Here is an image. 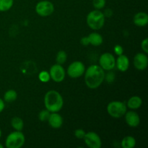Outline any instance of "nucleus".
<instances>
[{"label": "nucleus", "mask_w": 148, "mask_h": 148, "mask_svg": "<svg viewBox=\"0 0 148 148\" xmlns=\"http://www.w3.org/2000/svg\"><path fill=\"white\" fill-rule=\"evenodd\" d=\"M108 114L113 118L119 119L124 116L127 112V106L124 102L118 101H111L107 106Z\"/></svg>", "instance_id": "39448f33"}, {"label": "nucleus", "mask_w": 148, "mask_h": 148, "mask_svg": "<svg viewBox=\"0 0 148 148\" xmlns=\"http://www.w3.org/2000/svg\"><path fill=\"white\" fill-rule=\"evenodd\" d=\"M17 98V93L14 90H8L4 93V100L7 103H12Z\"/></svg>", "instance_id": "aec40b11"}, {"label": "nucleus", "mask_w": 148, "mask_h": 148, "mask_svg": "<svg viewBox=\"0 0 148 148\" xmlns=\"http://www.w3.org/2000/svg\"><path fill=\"white\" fill-rule=\"evenodd\" d=\"M4 107H5V104H4V101L1 98H0V114L3 111Z\"/></svg>", "instance_id": "c756f323"}, {"label": "nucleus", "mask_w": 148, "mask_h": 148, "mask_svg": "<svg viewBox=\"0 0 148 148\" xmlns=\"http://www.w3.org/2000/svg\"><path fill=\"white\" fill-rule=\"evenodd\" d=\"M25 137L21 131H14L7 136L5 146L7 148H20L25 144Z\"/></svg>", "instance_id": "20e7f679"}, {"label": "nucleus", "mask_w": 148, "mask_h": 148, "mask_svg": "<svg viewBox=\"0 0 148 148\" xmlns=\"http://www.w3.org/2000/svg\"><path fill=\"white\" fill-rule=\"evenodd\" d=\"M105 76L104 70L101 66L96 64L90 65L85 71V84L90 89L98 88L105 79Z\"/></svg>", "instance_id": "f257e3e1"}, {"label": "nucleus", "mask_w": 148, "mask_h": 148, "mask_svg": "<svg viewBox=\"0 0 148 148\" xmlns=\"http://www.w3.org/2000/svg\"><path fill=\"white\" fill-rule=\"evenodd\" d=\"M51 112L49 110H42L38 114V119L40 121H47L49 119V116H50Z\"/></svg>", "instance_id": "5701e85b"}, {"label": "nucleus", "mask_w": 148, "mask_h": 148, "mask_svg": "<svg viewBox=\"0 0 148 148\" xmlns=\"http://www.w3.org/2000/svg\"><path fill=\"white\" fill-rule=\"evenodd\" d=\"M85 133L86 132H85V130H82V129H77V130H75V136L77 139H83L85 135Z\"/></svg>", "instance_id": "a878e982"}, {"label": "nucleus", "mask_w": 148, "mask_h": 148, "mask_svg": "<svg viewBox=\"0 0 148 148\" xmlns=\"http://www.w3.org/2000/svg\"><path fill=\"white\" fill-rule=\"evenodd\" d=\"M116 65L119 70L121 72H126L130 67V59L126 55H120L118 56V58L116 60Z\"/></svg>", "instance_id": "4468645a"}, {"label": "nucleus", "mask_w": 148, "mask_h": 148, "mask_svg": "<svg viewBox=\"0 0 148 148\" xmlns=\"http://www.w3.org/2000/svg\"><path fill=\"white\" fill-rule=\"evenodd\" d=\"M85 64L82 62L75 61L69 66L67 69V74L70 77L78 78L85 73Z\"/></svg>", "instance_id": "0eeeda50"}, {"label": "nucleus", "mask_w": 148, "mask_h": 148, "mask_svg": "<svg viewBox=\"0 0 148 148\" xmlns=\"http://www.w3.org/2000/svg\"><path fill=\"white\" fill-rule=\"evenodd\" d=\"M134 67L138 70H145L147 67L148 57L147 53H138L134 58Z\"/></svg>", "instance_id": "9b49d317"}, {"label": "nucleus", "mask_w": 148, "mask_h": 148, "mask_svg": "<svg viewBox=\"0 0 148 148\" xmlns=\"http://www.w3.org/2000/svg\"><path fill=\"white\" fill-rule=\"evenodd\" d=\"M66 59H67V54L64 51H59L56 55V60L57 64L62 65L66 62Z\"/></svg>", "instance_id": "4be33fe9"}, {"label": "nucleus", "mask_w": 148, "mask_h": 148, "mask_svg": "<svg viewBox=\"0 0 148 148\" xmlns=\"http://www.w3.org/2000/svg\"><path fill=\"white\" fill-rule=\"evenodd\" d=\"M99 64L103 70L110 71L116 66L115 57L111 53H104L100 56Z\"/></svg>", "instance_id": "6e6552de"}, {"label": "nucleus", "mask_w": 148, "mask_h": 148, "mask_svg": "<svg viewBox=\"0 0 148 148\" xmlns=\"http://www.w3.org/2000/svg\"><path fill=\"white\" fill-rule=\"evenodd\" d=\"M141 47L145 53H148V39L147 38H145L144 40L142 41Z\"/></svg>", "instance_id": "cd10ccee"}, {"label": "nucleus", "mask_w": 148, "mask_h": 148, "mask_svg": "<svg viewBox=\"0 0 148 148\" xmlns=\"http://www.w3.org/2000/svg\"><path fill=\"white\" fill-rule=\"evenodd\" d=\"M38 78L43 82H49L51 79L49 72H46V71H42V72H40L38 75Z\"/></svg>", "instance_id": "b1692460"}, {"label": "nucleus", "mask_w": 148, "mask_h": 148, "mask_svg": "<svg viewBox=\"0 0 148 148\" xmlns=\"http://www.w3.org/2000/svg\"><path fill=\"white\" fill-rule=\"evenodd\" d=\"M133 20L135 25L138 27H145L148 23V15L147 13L140 12L134 15Z\"/></svg>", "instance_id": "2eb2a0df"}, {"label": "nucleus", "mask_w": 148, "mask_h": 148, "mask_svg": "<svg viewBox=\"0 0 148 148\" xmlns=\"http://www.w3.org/2000/svg\"><path fill=\"white\" fill-rule=\"evenodd\" d=\"M81 44L83 45V46H88L89 45V40H88V36H85V37H82L80 40Z\"/></svg>", "instance_id": "c85d7f7f"}, {"label": "nucleus", "mask_w": 148, "mask_h": 148, "mask_svg": "<svg viewBox=\"0 0 148 148\" xmlns=\"http://www.w3.org/2000/svg\"><path fill=\"white\" fill-rule=\"evenodd\" d=\"M124 116H125L126 122L130 127H137L140 125V118L135 111H131L126 112Z\"/></svg>", "instance_id": "f8f14e48"}, {"label": "nucleus", "mask_w": 148, "mask_h": 148, "mask_svg": "<svg viewBox=\"0 0 148 148\" xmlns=\"http://www.w3.org/2000/svg\"><path fill=\"white\" fill-rule=\"evenodd\" d=\"M14 0H0V12L10 10L13 6Z\"/></svg>", "instance_id": "412c9836"}, {"label": "nucleus", "mask_w": 148, "mask_h": 148, "mask_svg": "<svg viewBox=\"0 0 148 148\" xmlns=\"http://www.w3.org/2000/svg\"><path fill=\"white\" fill-rule=\"evenodd\" d=\"M47 121L52 128L59 129L63 124V118L60 114H57V112H53L50 114Z\"/></svg>", "instance_id": "ddd939ff"}, {"label": "nucleus", "mask_w": 148, "mask_h": 148, "mask_svg": "<svg viewBox=\"0 0 148 148\" xmlns=\"http://www.w3.org/2000/svg\"><path fill=\"white\" fill-rule=\"evenodd\" d=\"M83 140L88 147L90 148H101L102 145V141L98 134L94 132H89L85 133Z\"/></svg>", "instance_id": "1a4fd4ad"}, {"label": "nucleus", "mask_w": 148, "mask_h": 148, "mask_svg": "<svg viewBox=\"0 0 148 148\" xmlns=\"http://www.w3.org/2000/svg\"><path fill=\"white\" fill-rule=\"evenodd\" d=\"M136 145V140L132 136L124 137L121 141V147L123 148H134Z\"/></svg>", "instance_id": "a211bd4d"}, {"label": "nucleus", "mask_w": 148, "mask_h": 148, "mask_svg": "<svg viewBox=\"0 0 148 148\" xmlns=\"http://www.w3.org/2000/svg\"><path fill=\"white\" fill-rule=\"evenodd\" d=\"M114 51L117 56H120V55L123 54V52H124V49H123L122 46H121V45L119 44L116 45V46H114Z\"/></svg>", "instance_id": "bb28decb"}, {"label": "nucleus", "mask_w": 148, "mask_h": 148, "mask_svg": "<svg viewBox=\"0 0 148 148\" xmlns=\"http://www.w3.org/2000/svg\"><path fill=\"white\" fill-rule=\"evenodd\" d=\"M54 11V6L51 1L44 0L37 3L36 6V12L40 17L50 16Z\"/></svg>", "instance_id": "423d86ee"}, {"label": "nucleus", "mask_w": 148, "mask_h": 148, "mask_svg": "<svg viewBox=\"0 0 148 148\" xmlns=\"http://www.w3.org/2000/svg\"><path fill=\"white\" fill-rule=\"evenodd\" d=\"M87 24L91 29L95 30L102 28L105 23V15L99 10H95L88 13Z\"/></svg>", "instance_id": "7ed1b4c3"}, {"label": "nucleus", "mask_w": 148, "mask_h": 148, "mask_svg": "<svg viewBox=\"0 0 148 148\" xmlns=\"http://www.w3.org/2000/svg\"><path fill=\"white\" fill-rule=\"evenodd\" d=\"M49 75H50L51 79H53L54 82H61L64 79L66 73L62 65L56 64H53L50 68Z\"/></svg>", "instance_id": "9d476101"}, {"label": "nucleus", "mask_w": 148, "mask_h": 148, "mask_svg": "<svg viewBox=\"0 0 148 148\" xmlns=\"http://www.w3.org/2000/svg\"><path fill=\"white\" fill-rule=\"evenodd\" d=\"M1 130H0V138H1Z\"/></svg>", "instance_id": "7c9ffc66"}, {"label": "nucleus", "mask_w": 148, "mask_h": 148, "mask_svg": "<svg viewBox=\"0 0 148 148\" xmlns=\"http://www.w3.org/2000/svg\"><path fill=\"white\" fill-rule=\"evenodd\" d=\"M89 43L92 46H101L103 42V38L102 36L98 33H92L88 36Z\"/></svg>", "instance_id": "dca6fc26"}, {"label": "nucleus", "mask_w": 148, "mask_h": 148, "mask_svg": "<svg viewBox=\"0 0 148 148\" xmlns=\"http://www.w3.org/2000/svg\"><path fill=\"white\" fill-rule=\"evenodd\" d=\"M11 124L13 129L16 130V131H22L23 127H24V122H23V119L17 116H15L12 119Z\"/></svg>", "instance_id": "6ab92c4d"}, {"label": "nucleus", "mask_w": 148, "mask_h": 148, "mask_svg": "<svg viewBox=\"0 0 148 148\" xmlns=\"http://www.w3.org/2000/svg\"><path fill=\"white\" fill-rule=\"evenodd\" d=\"M143 104V100L139 96H132L127 101V106L130 109H138Z\"/></svg>", "instance_id": "f3484780"}, {"label": "nucleus", "mask_w": 148, "mask_h": 148, "mask_svg": "<svg viewBox=\"0 0 148 148\" xmlns=\"http://www.w3.org/2000/svg\"><path fill=\"white\" fill-rule=\"evenodd\" d=\"M0 148H3V145L1 144H0Z\"/></svg>", "instance_id": "2f4dec72"}, {"label": "nucleus", "mask_w": 148, "mask_h": 148, "mask_svg": "<svg viewBox=\"0 0 148 148\" xmlns=\"http://www.w3.org/2000/svg\"><path fill=\"white\" fill-rule=\"evenodd\" d=\"M92 4L95 10H101L106 5V0H93Z\"/></svg>", "instance_id": "393cba45"}, {"label": "nucleus", "mask_w": 148, "mask_h": 148, "mask_svg": "<svg viewBox=\"0 0 148 148\" xmlns=\"http://www.w3.org/2000/svg\"><path fill=\"white\" fill-rule=\"evenodd\" d=\"M44 105L46 109L51 113L59 112L63 107V98L57 91L53 90H49L44 96Z\"/></svg>", "instance_id": "f03ea898"}]
</instances>
